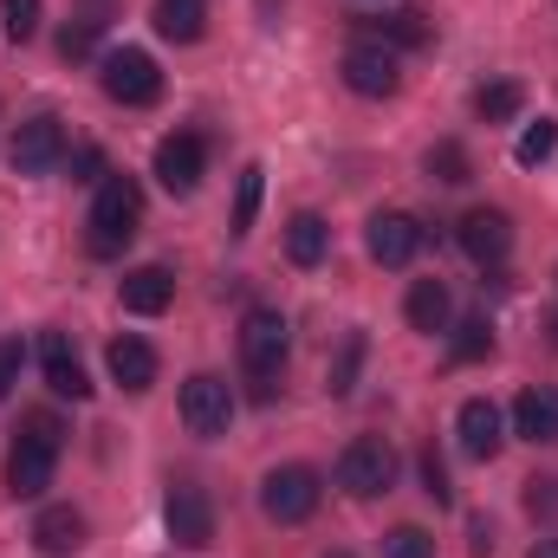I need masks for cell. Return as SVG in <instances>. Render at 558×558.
Instances as JSON below:
<instances>
[{
    "mask_svg": "<svg viewBox=\"0 0 558 558\" xmlns=\"http://www.w3.org/2000/svg\"><path fill=\"white\" fill-rule=\"evenodd\" d=\"M85 228H92V254H98V260L124 254L143 228V189L131 175H105L98 195H92V221H85Z\"/></svg>",
    "mask_w": 558,
    "mask_h": 558,
    "instance_id": "1",
    "label": "cell"
},
{
    "mask_svg": "<svg viewBox=\"0 0 558 558\" xmlns=\"http://www.w3.org/2000/svg\"><path fill=\"white\" fill-rule=\"evenodd\" d=\"M286 351H292V325L279 318L274 305H254L241 318V364H247L260 403H274V377L286 371Z\"/></svg>",
    "mask_w": 558,
    "mask_h": 558,
    "instance_id": "2",
    "label": "cell"
},
{
    "mask_svg": "<svg viewBox=\"0 0 558 558\" xmlns=\"http://www.w3.org/2000/svg\"><path fill=\"white\" fill-rule=\"evenodd\" d=\"M338 487H344L351 500L390 494V487H397V448H390L384 435H357V441L338 454Z\"/></svg>",
    "mask_w": 558,
    "mask_h": 558,
    "instance_id": "3",
    "label": "cell"
},
{
    "mask_svg": "<svg viewBox=\"0 0 558 558\" xmlns=\"http://www.w3.org/2000/svg\"><path fill=\"white\" fill-rule=\"evenodd\" d=\"M318 500H325V481L312 474V468H274L267 481H260V513L274 520V526H299V520H312L318 513Z\"/></svg>",
    "mask_w": 558,
    "mask_h": 558,
    "instance_id": "4",
    "label": "cell"
},
{
    "mask_svg": "<svg viewBox=\"0 0 558 558\" xmlns=\"http://www.w3.org/2000/svg\"><path fill=\"white\" fill-rule=\"evenodd\" d=\"M175 410H182V428H189V435L215 441V435H228V422H234V390H228L215 371H195V377L182 384Z\"/></svg>",
    "mask_w": 558,
    "mask_h": 558,
    "instance_id": "5",
    "label": "cell"
},
{
    "mask_svg": "<svg viewBox=\"0 0 558 558\" xmlns=\"http://www.w3.org/2000/svg\"><path fill=\"white\" fill-rule=\"evenodd\" d=\"M162 526H169L175 546L202 553V546H215V500H208L195 481H175V487L162 494Z\"/></svg>",
    "mask_w": 558,
    "mask_h": 558,
    "instance_id": "6",
    "label": "cell"
},
{
    "mask_svg": "<svg viewBox=\"0 0 558 558\" xmlns=\"http://www.w3.org/2000/svg\"><path fill=\"white\" fill-rule=\"evenodd\" d=\"M7 162L20 169V175H52L59 162H65V124L52 118V111H39V118H26L13 143H7Z\"/></svg>",
    "mask_w": 558,
    "mask_h": 558,
    "instance_id": "7",
    "label": "cell"
},
{
    "mask_svg": "<svg viewBox=\"0 0 558 558\" xmlns=\"http://www.w3.org/2000/svg\"><path fill=\"white\" fill-rule=\"evenodd\" d=\"M105 98H118V105H156L162 98V72H156V59L137 52V46H124V52H105Z\"/></svg>",
    "mask_w": 558,
    "mask_h": 558,
    "instance_id": "8",
    "label": "cell"
},
{
    "mask_svg": "<svg viewBox=\"0 0 558 558\" xmlns=\"http://www.w3.org/2000/svg\"><path fill=\"white\" fill-rule=\"evenodd\" d=\"M422 241H428V228H422L416 215H403V208H384V215H371V228H364V247H371L377 267H410Z\"/></svg>",
    "mask_w": 558,
    "mask_h": 558,
    "instance_id": "9",
    "label": "cell"
},
{
    "mask_svg": "<svg viewBox=\"0 0 558 558\" xmlns=\"http://www.w3.org/2000/svg\"><path fill=\"white\" fill-rule=\"evenodd\" d=\"M338 72H344V85H351L357 98H397V85H403L397 52H390V46H371V39H357Z\"/></svg>",
    "mask_w": 558,
    "mask_h": 558,
    "instance_id": "10",
    "label": "cell"
},
{
    "mask_svg": "<svg viewBox=\"0 0 558 558\" xmlns=\"http://www.w3.org/2000/svg\"><path fill=\"white\" fill-rule=\"evenodd\" d=\"M202 175H208V143L195 137V131H175V137L156 143V182L169 195H195Z\"/></svg>",
    "mask_w": 558,
    "mask_h": 558,
    "instance_id": "11",
    "label": "cell"
},
{
    "mask_svg": "<svg viewBox=\"0 0 558 558\" xmlns=\"http://www.w3.org/2000/svg\"><path fill=\"white\" fill-rule=\"evenodd\" d=\"M454 241H461V254L474 267H500L513 254V221H507V208H468Z\"/></svg>",
    "mask_w": 558,
    "mask_h": 558,
    "instance_id": "12",
    "label": "cell"
},
{
    "mask_svg": "<svg viewBox=\"0 0 558 558\" xmlns=\"http://www.w3.org/2000/svg\"><path fill=\"white\" fill-rule=\"evenodd\" d=\"M52 468H59V448L20 428V441H13V454H7V494H13V500H39V494L52 487Z\"/></svg>",
    "mask_w": 558,
    "mask_h": 558,
    "instance_id": "13",
    "label": "cell"
},
{
    "mask_svg": "<svg viewBox=\"0 0 558 558\" xmlns=\"http://www.w3.org/2000/svg\"><path fill=\"white\" fill-rule=\"evenodd\" d=\"M357 26H364L371 46H390V52H422V46L435 39V20H428L422 7H384V13H371V20H357Z\"/></svg>",
    "mask_w": 558,
    "mask_h": 558,
    "instance_id": "14",
    "label": "cell"
},
{
    "mask_svg": "<svg viewBox=\"0 0 558 558\" xmlns=\"http://www.w3.org/2000/svg\"><path fill=\"white\" fill-rule=\"evenodd\" d=\"M454 435H461V454L494 461V454H500V441H507V422H500V410H494L487 397H468V403L454 410Z\"/></svg>",
    "mask_w": 558,
    "mask_h": 558,
    "instance_id": "15",
    "label": "cell"
},
{
    "mask_svg": "<svg viewBox=\"0 0 558 558\" xmlns=\"http://www.w3.org/2000/svg\"><path fill=\"white\" fill-rule=\"evenodd\" d=\"M39 371H46L52 397H72V403H85V397H92V377H85L78 351L65 344V331H46V338H39Z\"/></svg>",
    "mask_w": 558,
    "mask_h": 558,
    "instance_id": "16",
    "label": "cell"
},
{
    "mask_svg": "<svg viewBox=\"0 0 558 558\" xmlns=\"http://www.w3.org/2000/svg\"><path fill=\"white\" fill-rule=\"evenodd\" d=\"M118 299H124V312L156 318V312H169V299H175V274H169V267H131V274L118 279Z\"/></svg>",
    "mask_w": 558,
    "mask_h": 558,
    "instance_id": "17",
    "label": "cell"
},
{
    "mask_svg": "<svg viewBox=\"0 0 558 558\" xmlns=\"http://www.w3.org/2000/svg\"><path fill=\"white\" fill-rule=\"evenodd\" d=\"M85 533H92V526H85V513H78V507H46V513L33 520V546H39L46 558L78 553V546H85Z\"/></svg>",
    "mask_w": 558,
    "mask_h": 558,
    "instance_id": "18",
    "label": "cell"
},
{
    "mask_svg": "<svg viewBox=\"0 0 558 558\" xmlns=\"http://www.w3.org/2000/svg\"><path fill=\"white\" fill-rule=\"evenodd\" d=\"M105 364H111V377H118V384H124L131 397H143V390L156 384V351H149L143 338H131V331H124V338H111Z\"/></svg>",
    "mask_w": 558,
    "mask_h": 558,
    "instance_id": "19",
    "label": "cell"
},
{
    "mask_svg": "<svg viewBox=\"0 0 558 558\" xmlns=\"http://www.w3.org/2000/svg\"><path fill=\"white\" fill-rule=\"evenodd\" d=\"M149 26L169 39V46H195L208 33V7L202 0H156L149 7Z\"/></svg>",
    "mask_w": 558,
    "mask_h": 558,
    "instance_id": "20",
    "label": "cell"
},
{
    "mask_svg": "<svg viewBox=\"0 0 558 558\" xmlns=\"http://www.w3.org/2000/svg\"><path fill=\"white\" fill-rule=\"evenodd\" d=\"M513 435H526V441H558V390H546V384L520 390V403H513Z\"/></svg>",
    "mask_w": 558,
    "mask_h": 558,
    "instance_id": "21",
    "label": "cell"
},
{
    "mask_svg": "<svg viewBox=\"0 0 558 558\" xmlns=\"http://www.w3.org/2000/svg\"><path fill=\"white\" fill-rule=\"evenodd\" d=\"M325 254H331L325 215H292V221H286V260H292V267H318Z\"/></svg>",
    "mask_w": 558,
    "mask_h": 558,
    "instance_id": "22",
    "label": "cell"
},
{
    "mask_svg": "<svg viewBox=\"0 0 558 558\" xmlns=\"http://www.w3.org/2000/svg\"><path fill=\"white\" fill-rule=\"evenodd\" d=\"M403 312H410V325H416V331H428V338H435V331H448V312H454V299H448V286H441V279H416Z\"/></svg>",
    "mask_w": 558,
    "mask_h": 558,
    "instance_id": "23",
    "label": "cell"
},
{
    "mask_svg": "<svg viewBox=\"0 0 558 558\" xmlns=\"http://www.w3.org/2000/svg\"><path fill=\"white\" fill-rule=\"evenodd\" d=\"M520 105H526V92H520L513 78H500V85H481V92H474V118H481V124H513V118H520Z\"/></svg>",
    "mask_w": 558,
    "mask_h": 558,
    "instance_id": "24",
    "label": "cell"
},
{
    "mask_svg": "<svg viewBox=\"0 0 558 558\" xmlns=\"http://www.w3.org/2000/svg\"><path fill=\"white\" fill-rule=\"evenodd\" d=\"M422 169H428V175H435L441 189H461V182L474 175V162H468V149H461L454 137H441V143H435V149L422 156Z\"/></svg>",
    "mask_w": 558,
    "mask_h": 558,
    "instance_id": "25",
    "label": "cell"
},
{
    "mask_svg": "<svg viewBox=\"0 0 558 558\" xmlns=\"http://www.w3.org/2000/svg\"><path fill=\"white\" fill-rule=\"evenodd\" d=\"M98 33H105V0H92V7L59 33V52H65V59H85V52L98 46Z\"/></svg>",
    "mask_w": 558,
    "mask_h": 558,
    "instance_id": "26",
    "label": "cell"
},
{
    "mask_svg": "<svg viewBox=\"0 0 558 558\" xmlns=\"http://www.w3.org/2000/svg\"><path fill=\"white\" fill-rule=\"evenodd\" d=\"M260 175H267L260 162H247V169H241V195H234V234H254V215H260V189H267Z\"/></svg>",
    "mask_w": 558,
    "mask_h": 558,
    "instance_id": "27",
    "label": "cell"
},
{
    "mask_svg": "<svg viewBox=\"0 0 558 558\" xmlns=\"http://www.w3.org/2000/svg\"><path fill=\"white\" fill-rule=\"evenodd\" d=\"M553 149H558V124H553V118H539V124H526V131H520V143H513V156H520L526 169H539V162H546Z\"/></svg>",
    "mask_w": 558,
    "mask_h": 558,
    "instance_id": "28",
    "label": "cell"
},
{
    "mask_svg": "<svg viewBox=\"0 0 558 558\" xmlns=\"http://www.w3.org/2000/svg\"><path fill=\"white\" fill-rule=\"evenodd\" d=\"M357 364H364V331H351V338H344V351L331 357V397H351V384H357Z\"/></svg>",
    "mask_w": 558,
    "mask_h": 558,
    "instance_id": "29",
    "label": "cell"
},
{
    "mask_svg": "<svg viewBox=\"0 0 558 558\" xmlns=\"http://www.w3.org/2000/svg\"><path fill=\"white\" fill-rule=\"evenodd\" d=\"M0 13H7V39L13 46H26L39 33V0H0Z\"/></svg>",
    "mask_w": 558,
    "mask_h": 558,
    "instance_id": "30",
    "label": "cell"
},
{
    "mask_svg": "<svg viewBox=\"0 0 558 558\" xmlns=\"http://www.w3.org/2000/svg\"><path fill=\"white\" fill-rule=\"evenodd\" d=\"M384 558H435V539L422 526H397V533H384Z\"/></svg>",
    "mask_w": 558,
    "mask_h": 558,
    "instance_id": "31",
    "label": "cell"
},
{
    "mask_svg": "<svg viewBox=\"0 0 558 558\" xmlns=\"http://www.w3.org/2000/svg\"><path fill=\"white\" fill-rule=\"evenodd\" d=\"M416 468H422V494H428L435 507H448V500H454V487H448V461H441L435 448H422Z\"/></svg>",
    "mask_w": 558,
    "mask_h": 558,
    "instance_id": "32",
    "label": "cell"
},
{
    "mask_svg": "<svg viewBox=\"0 0 558 558\" xmlns=\"http://www.w3.org/2000/svg\"><path fill=\"white\" fill-rule=\"evenodd\" d=\"M526 513L533 520H558V474H533L526 481Z\"/></svg>",
    "mask_w": 558,
    "mask_h": 558,
    "instance_id": "33",
    "label": "cell"
},
{
    "mask_svg": "<svg viewBox=\"0 0 558 558\" xmlns=\"http://www.w3.org/2000/svg\"><path fill=\"white\" fill-rule=\"evenodd\" d=\"M487 351H494L487 318H468V325H461V338H454V357H461V364H474V357H487Z\"/></svg>",
    "mask_w": 558,
    "mask_h": 558,
    "instance_id": "34",
    "label": "cell"
},
{
    "mask_svg": "<svg viewBox=\"0 0 558 558\" xmlns=\"http://www.w3.org/2000/svg\"><path fill=\"white\" fill-rule=\"evenodd\" d=\"M20 371H26V344L20 338H0V397H13Z\"/></svg>",
    "mask_w": 558,
    "mask_h": 558,
    "instance_id": "35",
    "label": "cell"
},
{
    "mask_svg": "<svg viewBox=\"0 0 558 558\" xmlns=\"http://www.w3.org/2000/svg\"><path fill=\"white\" fill-rule=\"evenodd\" d=\"M20 428H26V435H39V441H52V448H65V422L52 416V410H26Z\"/></svg>",
    "mask_w": 558,
    "mask_h": 558,
    "instance_id": "36",
    "label": "cell"
},
{
    "mask_svg": "<svg viewBox=\"0 0 558 558\" xmlns=\"http://www.w3.org/2000/svg\"><path fill=\"white\" fill-rule=\"evenodd\" d=\"M72 182H105V149H98V143L72 149Z\"/></svg>",
    "mask_w": 558,
    "mask_h": 558,
    "instance_id": "37",
    "label": "cell"
},
{
    "mask_svg": "<svg viewBox=\"0 0 558 558\" xmlns=\"http://www.w3.org/2000/svg\"><path fill=\"white\" fill-rule=\"evenodd\" d=\"M468 553L494 558V520H487V513H474V520H468Z\"/></svg>",
    "mask_w": 558,
    "mask_h": 558,
    "instance_id": "38",
    "label": "cell"
},
{
    "mask_svg": "<svg viewBox=\"0 0 558 558\" xmlns=\"http://www.w3.org/2000/svg\"><path fill=\"white\" fill-rule=\"evenodd\" d=\"M526 558H558V539H539V546H533Z\"/></svg>",
    "mask_w": 558,
    "mask_h": 558,
    "instance_id": "39",
    "label": "cell"
},
{
    "mask_svg": "<svg viewBox=\"0 0 558 558\" xmlns=\"http://www.w3.org/2000/svg\"><path fill=\"white\" fill-rule=\"evenodd\" d=\"M553 338H558V312H553Z\"/></svg>",
    "mask_w": 558,
    "mask_h": 558,
    "instance_id": "40",
    "label": "cell"
},
{
    "mask_svg": "<svg viewBox=\"0 0 558 558\" xmlns=\"http://www.w3.org/2000/svg\"><path fill=\"white\" fill-rule=\"evenodd\" d=\"M325 558H351V553H325Z\"/></svg>",
    "mask_w": 558,
    "mask_h": 558,
    "instance_id": "41",
    "label": "cell"
}]
</instances>
